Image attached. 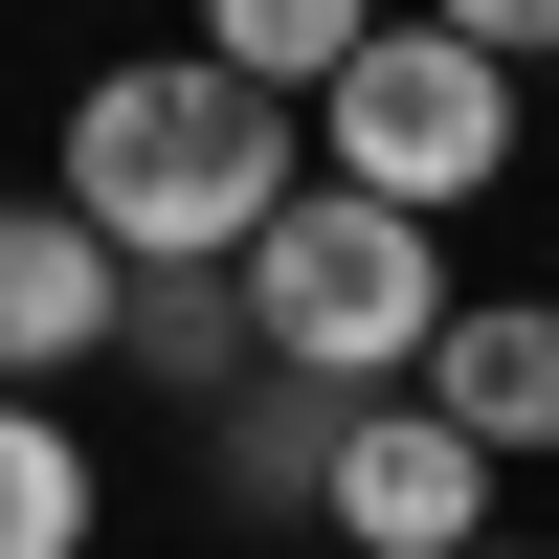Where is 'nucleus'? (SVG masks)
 I'll use <instances>...</instances> for the list:
<instances>
[{"label": "nucleus", "mask_w": 559, "mask_h": 559, "mask_svg": "<svg viewBox=\"0 0 559 559\" xmlns=\"http://www.w3.org/2000/svg\"><path fill=\"white\" fill-rule=\"evenodd\" d=\"M292 202H313L292 112H269V90H224L202 45H157V68H90V90H68V224L134 269V292H157V269H247Z\"/></svg>", "instance_id": "1"}, {"label": "nucleus", "mask_w": 559, "mask_h": 559, "mask_svg": "<svg viewBox=\"0 0 559 559\" xmlns=\"http://www.w3.org/2000/svg\"><path fill=\"white\" fill-rule=\"evenodd\" d=\"M448 313H471L448 292V224L358 202V179H313V202L247 247V336H269V381H313V403H426Z\"/></svg>", "instance_id": "2"}, {"label": "nucleus", "mask_w": 559, "mask_h": 559, "mask_svg": "<svg viewBox=\"0 0 559 559\" xmlns=\"http://www.w3.org/2000/svg\"><path fill=\"white\" fill-rule=\"evenodd\" d=\"M515 90L537 68H492V23H381L336 68V112H313V179H358V202H403V224H471L492 179H515Z\"/></svg>", "instance_id": "3"}, {"label": "nucleus", "mask_w": 559, "mask_h": 559, "mask_svg": "<svg viewBox=\"0 0 559 559\" xmlns=\"http://www.w3.org/2000/svg\"><path fill=\"white\" fill-rule=\"evenodd\" d=\"M313 537H336V559H492V448L448 426V403H358Z\"/></svg>", "instance_id": "4"}, {"label": "nucleus", "mask_w": 559, "mask_h": 559, "mask_svg": "<svg viewBox=\"0 0 559 559\" xmlns=\"http://www.w3.org/2000/svg\"><path fill=\"white\" fill-rule=\"evenodd\" d=\"M68 358H134V269L68 224V179L0 202V403H68Z\"/></svg>", "instance_id": "5"}, {"label": "nucleus", "mask_w": 559, "mask_h": 559, "mask_svg": "<svg viewBox=\"0 0 559 559\" xmlns=\"http://www.w3.org/2000/svg\"><path fill=\"white\" fill-rule=\"evenodd\" d=\"M426 403L492 448V471H537V448H559V292H471L448 358H426Z\"/></svg>", "instance_id": "6"}, {"label": "nucleus", "mask_w": 559, "mask_h": 559, "mask_svg": "<svg viewBox=\"0 0 559 559\" xmlns=\"http://www.w3.org/2000/svg\"><path fill=\"white\" fill-rule=\"evenodd\" d=\"M134 381H179L224 426V403L269 381V336H247V269H157V292H134Z\"/></svg>", "instance_id": "7"}, {"label": "nucleus", "mask_w": 559, "mask_h": 559, "mask_svg": "<svg viewBox=\"0 0 559 559\" xmlns=\"http://www.w3.org/2000/svg\"><path fill=\"white\" fill-rule=\"evenodd\" d=\"M336 426H358V403H313V381H247V403L202 426L224 515H313V492H336Z\"/></svg>", "instance_id": "8"}, {"label": "nucleus", "mask_w": 559, "mask_h": 559, "mask_svg": "<svg viewBox=\"0 0 559 559\" xmlns=\"http://www.w3.org/2000/svg\"><path fill=\"white\" fill-rule=\"evenodd\" d=\"M358 45H381L358 0H224V23H202V68H224V90H269V112H336V68H358Z\"/></svg>", "instance_id": "9"}, {"label": "nucleus", "mask_w": 559, "mask_h": 559, "mask_svg": "<svg viewBox=\"0 0 559 559\" xmlns=\"http://www.w3.org/2000/svg\"><path fill=\"white\" fill-rule=\"evenodd\" d=\"M0 559H90V426L0 403Z\"/></svg>", "instance_id": "10"}, {"label": "nucleus", "mask_w": 559, "mask_h": 559, "mask_svg": "<svg viewBox=\"0 0 559 559\" xmlns=\"http://www.w3.org/2000/svg\"><path fill=\"white\" fill-rule=\"evenodd\" d=\"M492 559H537V537H492Z\"/></svg>", "instance_id": "11"}]
</instances>
